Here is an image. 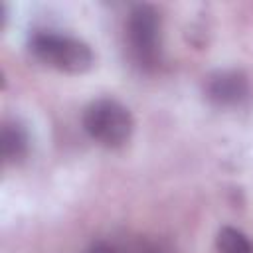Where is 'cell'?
Segmentation results:
<instances>
[{
  "instance_id": "277c9868",
  "label": "cell",
  "mask_w": 253,
  "mask_h": 253,
  "mask_svg": "<svg viewBox=\"0 0 253 253\" xmlns=\"http://www.w3.org/2000/svg\"><path fill=\"white\" fill-rule=\"evenodd\" d=\"M206 97L219 109H235L249 101L251 83L239 69H219L206 79Z\"/></svg>"
},
{
  "instance_id": "7a4b0ae2",
  "label": "cell",
  "mask_w": 253,
  "mask_h": 253,
  "mask_svg": "<svg viewBox=\"0 0 253 253\" xmlns=\"http://www.w3.org/2000/svg\"><path fill=\"white\" fill-rule=\"evenodd\" d=\"M126 49L132 63L142 71H154L162 57V22L154 6L136 4L125 22Z\"/></svg>"
},
{
  "instance_id": "8992f818",
  "label": "cell",
  "mask_w": 253,
  "mask_h": 253,
  "mask_svg": "<svg viewBox=\"0 0 253 253\" xmlns=\"http://www.w3.org/2000/svg\"><path fill=\"white\" fill-rule=\"evenodd\" d=\"M30 150V134L26 126L16 121H4L2 125V158L6 164H16L28 156Z\"/></svg>"
},
{
  "instance_id": "52a82bcc",
  "label": "cell",
  "mask_w": 253,
  "mask_h": 253,
  "mask_svg": "<svg viewBox=\"0 0 253 253\" xmlns=\"http://www.w3.org/2000/svg\"><path fill=\"white\" fill-rule=\"evenodd\" d=\"M217 253H253V241L237 227L225 225L215 237Z\"/></svg>"
},
{
  "instance_id": "3957f363",
  "label": "cell",
  "mask_w": 253,
  "mask_h": 253,
  "mask_svg": "<svg viewBox=\"0 0 253 253\" xmlns=\"http://www.w3.org/2000/svg\"><path fill=\"white\" fill-rule=\"evenodd\" d=\"M85 132L101 146L119 148L128 142L134 123L130 111L111 97H101L91 101L81 117Z\"/></svg>"
},
{
  "instance_id": "6da1fadb",
  "label": "cell",
  "mask_w": 253,
  "mask_h": 253,
  "mask_svg": "<svg viewBox=\"0 0 253 253\" xmlns=\"http://www.w3.org/2000/svg\"><path fill=\"white\" fill-rule=\"evenodd\" d=\"M30 51L43 65L53 67L61 73L79 75L91 69L95 57L83 40L55 32V30H40L30 38Z\"/></svg>"
},
{
  "instance_id": "5b68a950",
  "label": "cell",
  "mask_w": 253,
  "mask_h": 253,
  "mask_svg": "<svg viewBox=\"0 0 253 253\" xmlns=\"http://www.w3.org/2000/svg\"><path fill=\"white\" fill-rule=\"evenodd\" d=\"M87 253H172V249L160 241L150 237L136 239H97L91 243Z\"/></svg>"
}]
</instances>
